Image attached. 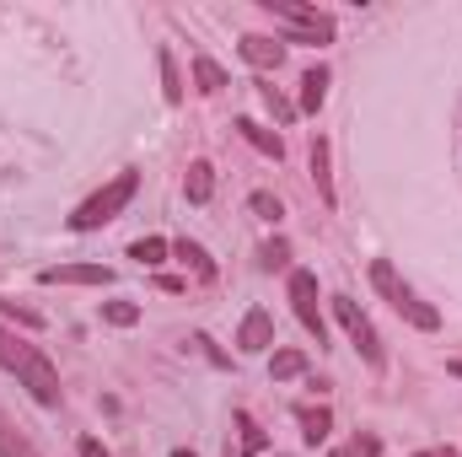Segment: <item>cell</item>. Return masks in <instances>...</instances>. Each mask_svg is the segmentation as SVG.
I'll list each match as a JSON object with an SVG mask.
<instances>
[{"label":"cell","mask_w":462,"mask_h":457,"mask_svg":"<svg viewBox=\"0 0 462 457\" xmlns=\"http://www.w3.org/2000/svg\"><path fill=\"white\" fill-rule=\"evenodd\" d=\"M0 366L43 404V409H60V371H54V360L38 350V344H27L16 329H0Z\"/></svg>","instance_id":"1"},{"label":"cell","mask_w":462,"mask_h":457,"mask_svg":"<svg viewBox=\"0 0 462 457\" xmlns=\"http://www.w3.org/2000/svg\"><path fill=\"white\" fill-rule=\"evenodd\" d=\"M371 285L387 296V307H393L409 329H420V334H436V329H441V312H436L430 302H420V291H414V285L387 264V258H376V264H371Z\"/></svg>","instance_id":"2"},{"label":"cell","mask_w":462,"mask_h":457,"mask_svg":"<svg viewBox=\"0 0 462 457\" xmlns=\"http://www.w3.org/2000/svg\"><path fill=\"white\" fill-rule=\"evenodd\" d=\"M258 5L285 22L280 43H328L334 38V16L318 11V5H301V0H258Z\"/></svg>","instance_id":"3"},{"label":"cell","mask_w":462,"mask_h":457,"mask_svg":"<svg viewBox=\"0 0 462 457\" xmlns=\"http://www.w3.org/2000/svg\"><path fill=\"white\" fill-rule=\"evenodd\" d=\"M134 189H140V173H118L114 183H103V189L70 216V231H97V227H108V221H118V210L134 200Z\"/></svg>","instance_id":"4"},{"label":"cell","mask_w":462,"mask_h":457,"mask_svg":"<svg viewBox=\"0 0 462 457\" xmlns=\"http://www.w3.org/2000/svg\"><path fill=\"white\" fill-rule=\"evenodd\" d=\"M334 318L345 323V334H349V344L360 350V360L382 371V366H387V355H382V340H376V329H371V318H365V312H360V307H355L349 296H334Z\"/></svg>","instance_id":"5"},{"label":"cell","mask_w":462,"mask_h":457,"mask_svg":"<svg viewBox=\"0 0 462 457\" xmlns=\"http://www.w3.org/2000/svg\"><path fill=\"white\" fill-rule=\"evenodd\" d=\"M291 307H296L301 329L323 344L328 329H323V312H318V275H312V269H296V275H291Z\"/></svg>","instance_id":"6"},{"label":"cell","mask_w":462,"mask_h":457,"mask_svg":"<svg viewBox=\"0 0 462 457\" xmlns=\"http://www.w3.org/2000/svg\"><path fill=\"white\" fill-rule=\"evenodd\" d=\"M38 285H114L108 264H49L38 269Z\"/></svg>","instance_id":"7"},{"label":"cell","mask_w":462,"mask_h":457,"mask_svg":"<svg viewBox=\"0 0 462 457\" xmlns=\"http://www.w3.org/2000/svg\"><path fill=\"white\" fill-rule=\"evenodd\" d=\"M269 344H274L269 312H263V307H247V312H242V329H236V350H242V355H263Z\"/></svg>","instance_id":"8"},{"label":"cell","mask_w":462,"mask_h":457,"mask_svg":"<svg viewBox=\"0 0 462 457\" xmlns=\"http://www.w3.org/2000/svg\"><path fill=\"white\" fill-rule=\"evenodd\" d=\"M242 60H247L253 70H280V65H285V43L269 38V33H247V38H242Z\"/></svg>","instance_id":"9"},{"label":"cell","mask_w":462,"mask_h":457,"mask_svg":"<svg viewBox=\"0 0 462 457\" xmlns=\"http://www.w3.org/2000/svg\"><path fill=\"white\" fill-rule=\"evenodd\" d=\"M296 425H301L307 447H323L334 431V415H328V404H296Z\"/></svg>","instance_id":"10"},{"label":"cell","mask_w":462,"mask_h":457,"mask_svg":"<svg viewBox=\"0 0 462 457\" xmlns=\"http://www.w3.org/2000/svg\"><path fill=\"white\" fill-rule=\"evenodd\" d=\"M236 135H242V140H247L253 151H263L269 162H280V156H285V140H280L274 129H263L258 118H236Z\"/></svg>","instance_id":"11"},{"label":"cell","mask_w":462,"mask_h":457,"mask_svg":"<svg viewBox=\"0 0 462 457\" xmlns=\"http://www.w3.org/2000/svg\"><path fill=\"white\" fill-rule=\"evenodd\" d=\"M312 183H318L323 205L334 210V205H339V194H334V173H328V140H323V135L312 140Z\"/></svg>","instance_id":"12"},{"label":"cell","mask_w":462,"mask_h":457,"mask_svg":"<svg viewBox=\"0 0 462 457\" xmlns=\"http://www.w3.org/2000/svg\"><path fill=\"white\" fill-rule=\"evenodd\" d=\"M323 98H328V70H323V65H312V70L301 76V103H296V114H318V108H323Z\"/></svg>","instance_id":"13"},{"label":"cell","mask_w":462,"mask_h":457,"mask_svg":"<svg viewBox=\"0 0 462 457\" xmlns=\"http://www.w3.org/2000/svg\"><path fill=\"white\" fill-rule=\"evenodd\" d=\"M231 425H236V442H242V452H247V457H263V452H269V436L258 431V420H253L247 409H236V415H231Z\"/></svg>","instance_id":"14"},{"label":"cell","mask_w":462,"mask_h":457,"mask_svg":"<svg viewBox=\"0 0 462 457\" xmlns=\"http://www.w3.org/2000/svg\"><path fill=\"white\" fill-rule=\"evenodd\" d=\"M183 189H189V205H210V194H216V167H210V162H194L189 178H183Z\"/></svg>","instance_id":"15"},{"label":"cell","mask_w":462,"mask_h":457,"mask_svg":"<svg viewBox=\"0 0 462 457\" xmlns=\"http://www.w3.org/2000/svg\"><path fill=\"white\" fill-rule=\"evenodd\" d=\"M194 81H199V92H210V98L231 87V81H226V70H221V65H216L210 54H194Z\"/></svg>","instance_id":"16"},{"label":"cell","mask_w":462,"mask_h":457,"mask_svg":"<svg viewBox=\"0 0 462 457\" xmlns=\"http://www.w3.org/2000/svg\"><path fill=\"white\" fill-rule=\"evenodd\" d=\"M172 253H178V258H183L199 280H216V264H210V253H205L199 242H189V237H183V242H172Z\"/></svg>","instance_id":"17"},{"label":"cell","mask_w":462,"mask_h":457,"mask_svg":"<svg viewBox=\"0 0 462 457\" xmlns=\"http://www.w3.org/2000/svg\"><path fill=\"white\" fill-rule=\"evenodd\" d=\"M269 377H274V382L307 377V355H301V350H274V360H269Z\"/></svg>","instance_id":"18"},{"label":"cell","mask_w":462,"mask_h":457,"mask_svg":"<svg viewBox=\"0 0 462 457\" xmlns=\"http://www.w3.org/2000/svg\"><path fill=\"white\" fill-rule=\"evenodd\" d=\"M0 457H43V452H38V447H32V442H27L16 425L0 415Z\"/></svg>","instance_id":"19"},{"label":"cell","mask_w":462,"mask_h":457,"mask_svg":"<svg viewBox=\"0 0 462 457\" xmlns=\"http://www.w3.org/2000/svg\"><path fill=\"white\" fill-rule=\"evenodd\" d=\"M156 65H162V98H167V103H183V76H178V60L162 49V54H156Z\"/></svg>","instance_id":"20"},{"label":"cell","mask_w":462,"mask_h":457,"mask_svg":"<svg viewBox=\"0 0 462 457\" xmlns=\"http://www.w3.org/2000/svg\"><path fill=\"white\" fill-rule=\"evenodd\" d=\"M167 253H172V242H162V237H140V242L129 247V258H140L145 269H156V264H167Z\"/></svg>","instance_id":"21"},{"label":"cell","mask_w":462,"mask_h":457,"mask_svg":"<svg viewBox=\"0 0 462 457\" xmlns=\"http://www.w3.org/2000/svg\"><path fill=\"white\" fill-rule=\"evenodd\" d=\"M103 323H114V329H134V323H140V307H134V302H103Z\"/></svg>","instance_id":"22"},{"label":"cell","mask_w":462,"mask_h":457,"mask_svg":"<svg viewBox=\"0 0 462 457\" xmlns=\"http://www.w3.org/2000/svg\"><path fill=\"white\" fill-rule=\"evenodd\" d=\"M258 264H263L269 275H274V269H285V264H291V242H285V237L263 242V247H258Z\"/></svg>","instance_id":"23"},{"label":"cell","mask_w":462,"mask_h":457,"mask_svg":"<svg viewBox=\"0 0 462 457\" xmlns=\"http://www.w3.org/2000/svg\"><path fill=\"white\" fill-rule=\"evenodd\" d=\"M247 210H253V216H258V221H280V216H285V205H280V200H274V194H269V189H258V194H253V200H247Z\"/></svg>","instance_id":"24"},{"label":"cell","mask_w":462,"mask_h":457,"mask_svg":"<svg viewBox=\"0 0 462 457\" xmlns=\"http://www.w3.org/2000/svg\"><path fill=\"white\" fill-rule=\"evenodd\" d=\"M328 457H382V442L376 436H349L345 447H334Z\"/></svg>","instance_id":"25"},{"label":"cell","mask_w":462,"mask_h":457,"mask_svg":"<svg viewBox=\"0 0 462 457\" xmlns=\"http://www.w3.org/2000/svg\"><path fill=\"white\" fill-rule=\"evenodd\" d=\"M258 98H263V108L280 118V124H291V118H296V103H285V98H280V87H258Z\"/></svg>","instance_id":"26"},{"label":"cell","mask_w":462,"mask_h":457,"mask_svg":"<svg viewBox=\"0 0 462 457\" xmlns=\"http://www.w3.org/2000/svg\"><path fill=\"white\" fill-rule=\"evenodd\" d=\"M0 318H11V323H22V329H43V318H38L32 307H16V302H0Z\"/></svg>","instance_id":"27"},{"label":"cell","mask_w":462,"mask_h":457,"mask_svg":"<svg viewBox=\"0 0 462 457\" xmlns=\"http://www.w3.org/2000/svg\"><path fill=\"white\" fill-rule=\"evenodd\" d=\"M81 457H114V452H108V447H103L97 436H87V442H81Z\"/></svg>","instance_id":"28"},{"label":"cell","mask_w":462,"mask_h":457,"mask_svg":"<svg viewBox=\"0 0 462 457\" xmlns=\"http://www.w3.org/2000/svg\"><path fill=\"white\" fill-rule=\"evenodd\" d=\"M414 457H462L457 447H425V452H414Z\"/></svg>","instance_id":"29"},{"label":"cell","mask_w":462,"mask_h":457,"mask_svg":"<svg viewBox=\"0 0 462 457\" xmlns=\"http://www.w3.org/2000/svg\"><path fill=\"white\" fill-rule=\"evenodd\" d=\"M447 371H452V377H462V360H452V366H447Z\"/></svg>","instance_id":"30"},{"label":"cell","mask_w":462,"mask_h":457,"mask_svg":"<svg viewBox=\"0 0 462 457\" xmlns=\"http://www.w3.org/2000/svg\"><path fill=\"white\" fill-rule=\"evenodd\" d=\"M172 457H194V452H183V447H178V452H172Z\"/></svg>","instance_id":"31"}]
</instances>
